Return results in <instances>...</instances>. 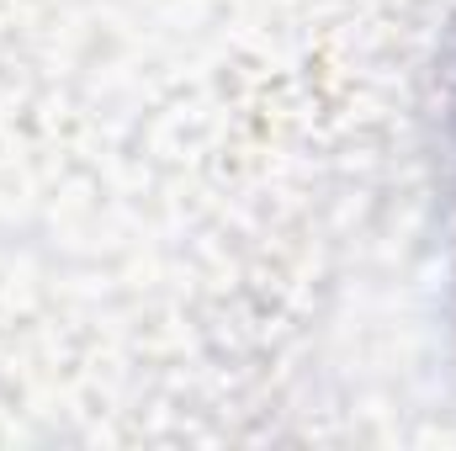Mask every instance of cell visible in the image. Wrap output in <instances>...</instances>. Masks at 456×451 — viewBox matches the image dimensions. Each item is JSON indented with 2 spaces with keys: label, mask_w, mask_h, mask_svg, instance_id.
I'll list each match as a JSON object with an SVG mask.
<instances>
[{
  "label": "cell",
  "mask_w": 456,
  "mask_h": 451,
  "mask_svg": "<svg viewBox=\"0 0 456 451\" xmlns=\"http://www.w3.org/2000/svg\"><path fill=\"white\" fill-rule=\"evenodd\" d=\"M446 149H452V186H456V64H452V91H446Z\"/></svg>",
  "instance_id": "6da1fadb"
}]
</instances>
